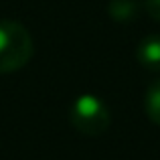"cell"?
I'll use <instances>...</instances> for the list:
<instances>
[{"label": "cell", "mask_w": 160, "mask_h": 160, "mask_svg": "<svg viewBox=\"0 0 160 160\" xmlns=\"http://www.w3.org/2000/svg\"><path fill=\"white\" fill-rule=\"evenodd\" d=\"M136 59L146 71L158 73L160 71V35L144 37L136 49Z\"/></svg>", "instance_id": "cell-3"}, {"label": "cell", "mask_w": 160, "mask_h": 160, "mask_svg": "<svg viewBox=\"0 0 160 160\" xmlns=\"http://www.w3.org/2000/svg\"><path fill=\"white\" fill-rule=\"evenodd\" d=\"M144 8L154 20L160 22V0H144Z\"/></svg>", "instance_id": "cell-6"}, {"label": "cell", "mask_w": 160, "mask_h": 160, "mask_svg": "<svg viewBox=\"0 0 160 160\" xmlns=\"http://www.w3.org/2000/svg\"><path fill=\"white\" fill-rule=\"evenodd\" d=\"M140 12V2L138 0H112L108 4V14L116 22H130Z\"/></svg>", "instance_id": "cell-4"}, {"label": "cell", "mask_w": 160, "mask_h": 160, "mask_svg": "<svg viewBox=\"0 0 160 160\" xmlns=\"http://www.w3.org/2000/svg\"><path fill=\"white\" fill-rule=\"evenodd\" d=\"M144 109H146V116L150 118V122H154L156 126H160V77L156 81L150 83L148 89H146Z\"/></svg>", "instance_id": "cell-5"}, {"label": "cell", "mask_w": 160, "mask_h": 160, "mask_svg": "<svg viewBox=\"0 0 160 160\" xmlns=\"http://www.w3.org/2000/svg\"><path fill=\"white\" fill-rule=\"evenodd\" d=\"M32 37L16 20H0V73L18 71L32 57Z\"/></svg>", "instance_id": "cell-1"}, {"label": "cell", "mask_w": 160, "mask_h": 160, "mask_svg": "<svg viewBox=\"0 0 160 160\" xmlns=\"http://www.w3.org/2000/svg\"><path fill=\"white\" fill-rule=\"evenodd\" d=\"M71 126L83 136H102L112 124V113L108 106L91 93H83L73 102L69 112Z\"/></svg>", "instance_id": "cell-2"}]
</instances>
